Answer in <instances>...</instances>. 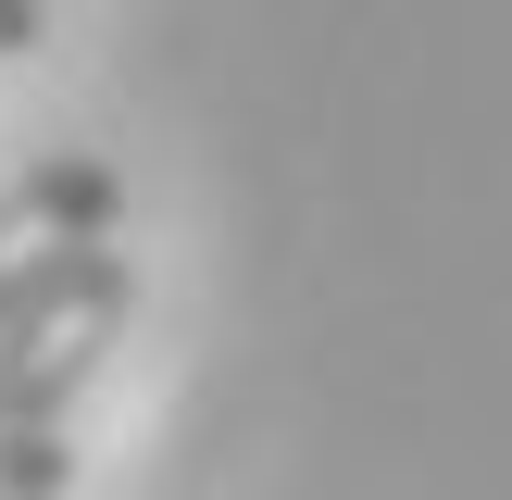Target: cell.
Returning <instances> with one entry per match:
<instances>
[{"label": "cell", "mask_w": 512, "mask_h": 500, "mask_svg": "<svg viewBox=\"0 0 512 500\" xmlns=\"http://www.w3.org/2000/svg\"><path fill=\"white\" fill-rule=\"evenodd\" d=\"M113 225H125V175L100 163V150H50V163H25L13 188H0V325H13L75 250H100Z\"/></svg>", "instance_id": "2"}, {"label": "cell", "mask_w": 512, "mask_h": 500, "mask_svg": "<svg viewBox=\"0 0 512 500\" xmlns=\"http://www.w3.org/2000/svg\"><path fill=\"white\" fill-rule=\"evenodd\" d=\"M38 25H50V0H0V63H13V50H38Z\"/></svg>", "instance_id": "4"}, {"label": "cell", "mask_w": 512, "mask_h": 500, "mask_svg": "<svg viewBox=\"0 0 512 500\" xmlns=\"http://www.w3.org/2000/svg\"><path fill=\"white\" fill-rule=\"evenodd\" d=\"M125 313H138V263H125L113 238L75 250V263L0 325V425H75V400H88V375L113 363Z\"/></svg>", "instance_id": "1"}, {"label": "cell", "mask_w": 512, "mask_h": 500, "mask_svg": "<svg viewBox=\"0 0 512 500\" xmlns=\"http://www.w3.org/2000/svg\"><path fill=\"white\" fill-rule=\"evenodd\" d=\"M75 488V425H0V500H63Z\"/></svg>", "instance_id": "3"}]
</instances>
